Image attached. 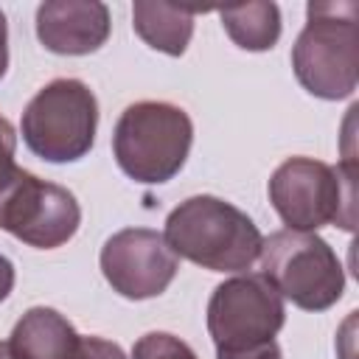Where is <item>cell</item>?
Returning a JSON list of instances; mask_svg holds the SVG:
<instances>
[{"instance_id":"cell-1","label":"cell","mask_w":359,"mask_h":359,"mask_svg":"<svg viewBox=\"0 0 359 359\" xmlns=\"http://www.w3.org/2000/svg\"><path fill=\"white\" fill-rule=\"evenodd\" d=\"M163 238L174 255L213 272L250 269L264 241L244 210L210 194L180 202L165 219Z\"/></svg>"},{"instance_id":"cell-2","label":"cell","mask_w":359,"mask_h":359,"mask_svg":"<svg viewBox=\"0 0 359 359\" xmlns=\"http://www.w3.org/2000/svg\"><path fill=\"white\" fill-rule=\"evenodd\" d=\"M292 67L311 95L348 98L359 79V3H309L306 28L292 48Z\"/></svg>"},{"instance_id":"cell-3","label":"cell","mask_w":359,"mask_h":359,"mask_svg":"<svg viewBox=\"0 0 359 359\" xmlns=\"http://www.w3.org/2000/svg\"><path fill=\"white\" fill-rule=\"evenodd\" d=\"M194 123L185 109L165 101L126 107L112 132V151L126 177L146 185L168 182L188 160Z\"/></svg>"},{"instance_id":"cell-4","label":"cell","mask_w":359,"mask_h":359,"mask_svg":"<svg viewBox=\"0 0 359 359\" xmlns=\"http://www.w3.org/2000/svg\"><path fill=\"white\" fill-rule=\"evenodd\" d=\"M258 258L261 275L297 309L325 311L345 292V272L337 252L314 233L278 230L261 241Z\"/></svg>"},{"instance_id":"cell-5","label":"cell","mask_w":359,"mask_h":359,"mask_svg":"<svg viewBox=\"0 0 359 359\" xmlns=\"http://www.w3.org/2000/svg\"><path fill=\"white\" fill-rule=\"evenodd\" d=\"M269 202L289 230L314 233L325 224L353 230V171L342 174L314 157H289L269 180Z\"/></svg>"},{"instance_id":"cell-6","label":"cell","mask_w":359,"mask_h":359,"mask_svg":"<svg viewBox=\"0 0 359 359\" xmlns=\"http://www.w3.org/2000/svg\"><path fill=\"white\" fill-rule=\"evenodd\" d=\"M98 101L79 79L45 84L22 112L25 146L48 163L81 160L95 143Z\"/></svg>"},{"instance_id":"cell-7","label":"cell","mask_w":359,"mask_h":359,"mask_svg":"<svg viewBox=\"0 0 359 359\" xmlns=\"http://www.w3.org/2000/svg\"><path fill=\"white\" fill-rule=\"evenodd\" d=\"M283 297L264 275H238L219 283L208 303V331L216 353L266 345L283 328Z\"/></svg>"},{"instance_id":"cell-8","label":"cell","mask_w":359,"mask_h":359,"mask_svg":"<svg viewBox=\"0 0 359 359\" xmlns=\"http://www.w3.org/2000/svg\"><path fill=\"white\" fill-rule=\"evenodd\" d=\"M79 222L81 208L76 196L62 185L28 174L25 168H20L0 194V230L31 247H62L76 236Z\"/></svg>"},{"instance_id":"cell-9","label":"cell","mask_w":359,"mask_h":359,"mask_svg":"<svg viewBox=\"0 0 359 359\" xmlns=\"http://www.w3.org/2000/svg\"><path fill=\"white\" fill-rule=\"evenodd\" d=\"M177 269V255L165 244L163 233L149 227H126L109 236L101 250V272L107 283L129 300L163 294Z\"/></svg>"},{"instance_id":"cell-10","label":"cell","mask_w":359,"mask_h":359,"mask_svg":"<svg viewBox=\"0 0 359 359\" xmlns=\"http://www.w3.org/2000/svg\"><path fill=\"white\" fill-rule=\"evenodd\" d=\"M39 42L62 56L98 50L109 36V8L95 0H50L36 8Z\"/></svg>"},{"instance_id":"cell-11","label":"cell","mask_w":359,"mask_h":359,"mask_svg":"<svg viewBox=\"0 0 359 359\" xmlns=\"http://www.w3.org/2000/svg\"><path fill=\"white\" fill-rule=\"evenodd\" d=\"M199 8L171 6V3H135L132 6V28L137 36L168 56H182L194 36V14Z\"/></svg>"},{"instance_id":"cell-12","label":"cell","mask_w":359,"mask_h":359,"mask_svg":"<svg viewBox=\"0 0 359 359\" xmlns=\"http://www.w3.org/2000/svg\"><path fill=\"white\" fill-rule=\"evenodd\" d=\"M76 328L53 309L36 306L22 314V320L11 331V351L25 359H65L70 345L76 342Z\"/></svg>"},{"instance_id":"cell-13","label":"cell","mask_w":359,"mask_h":359,"mask_svg":"<svg viewBox=\"0 0 359 359\" xmlns=\"http://www.w3.org/2000/svg\"><path fill=\"white\" fill-rule=\"evenodd\" d=\"M219 14L227 36L244 50H269L280 36V11L275 3L224 6Z\"/></svg>"},{"instance_id":"cell-14","label":"cell","mask_w":359,"mask_h":359,"mask_svg":"<svg viewBox=\"0 0 359 359\" xmlns=\"http://www.w3.org/2000/svg\"><path fill=\"white\" fill-rule=\"evenodd\" d=\"M132 359H196V353L180 337L165 331H151L135 342Z\"/></svg>"},{"instance_id":"cell-15","label":"cell","mask_w":359,"mask_h":359,"mask_svg":"<svg viewBox=\"0 0 359 359\" xmlns=\"http://www.w3.org/2000/svg\"><path fill=\"white\" fill-rule=\"evenodd\" d=\"M65 359H126L121 345L101 339V337H76Z\"/></svg>"},{"instance_id":"cell-16","label":"cell","mask_w":359,"mask_h":359,"mask_svg":"<svg viewBox=\"0 0 359 359\" xmlns=\"http://www.w3.org/2000/svg\"><path fill=\"white\" fill-rule=\"evenodd\" d=\"M14 151H17V132L14 126L0 115V194L3 188L17 177L20 165L14 163Z\"/></svg>"},{"instance_id":"cell-17","label":"cell","mask_w":359,"mask_h":359,"mask_svg":"<svg viewBox=\"0 0 359 359\" xmlns=\"http://www.w3.org/2000/svg\"><path fill=\"white\" fill-rule=\"evenodd\" d=\"M216 359H280V348L278 342H266V345H258V348H250V351H236V353H216Z\"/></svg>"},{"instance_id":"cell-18","label":"cell","mask_w":359,"mask_h":359,"mask_svg":"<svg viewBox=\"0 0 359 359\" xmlns=\"http://www.w3.org/2000/svg\"><path fill=\"white\" fill-rule=\"evenodd\" d=\"M11 289H14V266L6 255H0V303L8 297Z\"/></svg>"},{"instance_id":"cell-19","label":"cell","mask_w":359,"mask_h":359,"mask_svg":"<svg viewBox=\"0 0 359 359\" xmlns=\"http://www.w3.org/2000/svg\"><path fill=\"white\" fill-rule=\"evenodd\" d=\"M8 67V25H6V14L0 11V79L6 76Z\"/></svg>"},{"instance_id":"cell-20","label":"cell","mask_w":359,"mask_h":359,"mask_svg":"<svg viewBox=\"0 0 359 359\" xmlns=\"http://www.w3.org/2000/svg\"><path fill=\"white\" fill-rule=\"evenodd\" d=\"M0 359H25V356H20V353H14L8 342H0Z\"/></svg>"}]
</instances>
